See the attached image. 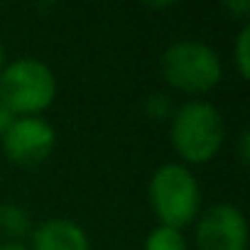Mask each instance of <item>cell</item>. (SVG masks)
Instances as JSON below:
<instances>
[{"label": "cell", "mask_w": 250, "mask_h": 250, "mask_svg": "<svg viewBox=\"0 0 250 250\" xmlns=\"http://www.w3.org/2000/svg\"><path fill=\"white\" fill-rule=\"evenodd\" d=\"M147 194L160 226L182 230L199 218L201 189L196 177L184 165H162L152 174Z\"/></svg>", "instance_id": "cell-3"}, {"label": "cell", "mask_w": 250, "mask_h": 250, "mask_svg": "<svg viewBox=\"0 0 250 250\" xmlns=\"http://www.w3.org/2000/svg\"><path fill=\"white\" fill-rule=\"evenodd\" d=\"M145 108H147V113H150L155 120H162V118L169 113V101H167V96L155 93V96H150V98L145 101Z\"/></svg>", "instance_id": "cell-11"}, {"label": "cell", "mask_w": 250, "mask_h": 250, "mask_svg": "<svg viewBox=\"0 0 250 250\" xmlns=\"http://www.w3.org/2000/svg\"><path fill=\"white\" fill-rule=\"evenodd\" d=\"M30 250H88V235L69 218H49L32 230Z\"/></svg>", "instance_id": "cell-7"}, {"label": "cell", "mask_w": 250, "mask_h": 250, "mask_svg": "<svg viewBox=\"0 0 250 250\" xmlns=\"http://www.w3.org/2000/svg\"><path fill=\"white\" fill-rule=\"evenodd\" d=\"M54 71L40 59H18L0 74V103L13 118L40 115L54 103Z\"/></svg>", "instance_id": "cell-2"}, {"label": "cell", "mask_w": 250, "mask_h": 250, "mask_svg": "<svg viewBox=\"0 0 250 250\" xmlns=\"http://www.w3.org/2000/svg\"><path fill=\"white\" fill-rule=\"evenodd\" d=\"M199 250H245L248 248V221L233 204L208 206L196 223Z\"/></svg>", "instance_id": "cell-6"}, {"label": "cell", "mask_w": 250, "mask_h": 250, "mask_svg": "<svg viewBox=\"0 0 250 250\" xmlns=\"http://www.w3.org/2000/svg\"><path fill=\"white\" fill-rule=\"evenodd\" d=\"M0 250H30L22 240H5V243H0Z\"/></svg>", "instance_id": "cell-14"}, {"label": "cell", "mask_w": 250, "mask_h": 250, "mask_svg": "<svg viewBox=\"0 0 250 250\" xmlns=\"http://www.w3.org/2000/svg\"><path fill=\"white\" fill-rule=\"evenodd\" d=\"M248 157H250V133L243 130L240 133V143H238V160H240V165H248Z\"/></svg>", "instance_id": "cell-12"}, {"label": "cell", "mask_w": 250, "mask_h": 250, "mask_svg": "<svg viewBox=\"0 0 250 250\" xmlns=\"http://www.w3.org/2000/svg\"><path fill=\"white\" fill-rule=\"evenodd\" d=\"M3 69H5V49L0 44V74H3Z\"/></svg>", "instance_id": "cell-16"}, {"label": "cell", "mask_w": 250, "mask_h": 250, "mask_svg": "<svg viewBox=\"0 0 250 250\" xmlns=\"http://www.w3.org/2000/svg\"><path fill=\"white\" fill-rule=\"evenodd\" d=\"M233 54H235V69H238L240 79H248L250 76V27L248 25L238 32Z\"/></svg>", "instance_id": "cell-10"}, {"label": "cell", "mask_w": 250, "mask_h": 250, "mask_svg": "<svg viewBox=\"0 0 250 250\" xmlns=\"http://www.w3.org/2000/svg\"><path fill=\"white\" fill-rule=\"evenodd\" d=\"M162 76L177 91L201 96L218 86L223 66L208 44L196 40H179L162 54Z\"/></svg>", "instance_id": "cell-4"}, {"label": "cell", "mask_w": 250, "mask_h": 250, "mask_svg": "<svg viewBox=\"0 0 250 250\" xmlns=\"http://www.w3.org/2000/svg\"><path fill=\"white\" fill-rule=\"evenodd\" d=\"M223 8L228 13H238V15H248L250 13V3H248V0H243V3H226Z\"/></svg>", "instance_id": "cell-13"}, {"label": "cell", "mask_w": 250, "mask_h": 250, "mask_svg": "<svg viewBox=\"0 0 250 250\" xmlns=\"http://www.w3.org/2000/svg\"><path fill=\"white\" fill-rule=\"evenodd\" d=\"M32 230L30 213L18 204H3L0 206V233L8 235V240H20Z\"/></svg>", "instance_id": "cell-8"}, {"label": "cell", "mask_w": 250, "mask_h": 250, "mask_svg": "<svg viewBox=\"0 0 250 250\" xmlns=\"http://www.w3.org/2000/svg\"><path fill=\"white\" fill-rule=\"evenodd\" d=\"M57 145L54 128L37 115L27 118H13L3 133V150L10 162L20 167H35L42 165Z\"/></svg>", "instance_id": "cell-5"}, {"label": "cell", "mask_w": 250, "mask_h": 250, "mask_svg": "<svg viewBox=\"0 0 250 250\" xmlns=\"http://www.w3.org/2000/svg\"><path fill=\"white\" fill-rule=\"evenodd\" d=\"M169 138L184 162L206 165L223 145L226 125L216 105L206 101H189L172 115Z\"/></svg>", "instance_id": "cell-1"}, {"label": "cell", "mask_w": 250, "mask_h": 250, "mask_svg": "<svg viewBox=\"0 0 250 250\" xmlns=\"http://www.w3.org/2000/svg\"><path fill=\"white\" fill-rule=\"evenodd\" d=\"M10 120H13V115H10V113L3 108V103H0V135L5 133V128L10 125Z\"/></svg>", "instance_id": "cell-15"}, {"label": "cell", "mask_w": 250, "mask_h": 250, "mask_svg": "<svg viewBox=\"0 0 250 250\" xmlns=\"http://www.w3.org/2000/svg\"><path fill=\"white\" fill-rule=\"evenodd\" d=\"M187 238L182 230L169 226H157L145 238V250H187Z\"/></svg>", "instance_id": "cell-9"}]
</instances>
